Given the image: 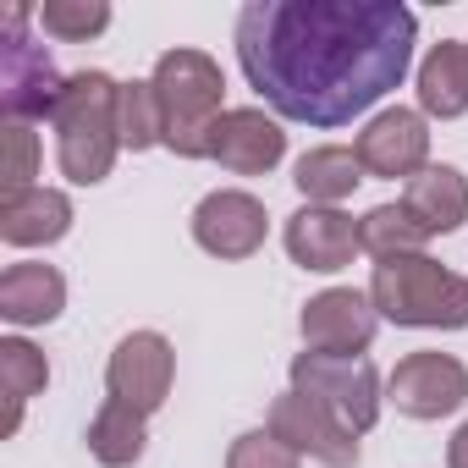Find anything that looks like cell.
Here are the masks:
<instances>
[{
	"label": "cell",
	"instance_id": "obj_1",
	"mask_svg": "<svg viewBox=\"0 0 468 468\" xmlns=\"http://www.w3.org/2000/svg\"><path fill=\"white\" fill-rule=\"evenodd\" d=\"M419 17L397 0H249L231 28L249 89L303 127H347L413 67Z\"/></svg>",
	"mask_w": 468,
	"mask_h": 468
},
{
	"label": "cell",
	"instance_id": "obj_2",
	"mask_svg": "<svg viewBox=\"0 0 468 468\" xmlns=\"http://www.w3.org/2000/svg\"><path fill=\"white\" fill-rule=\"evenodd\" d=\"M122 83L111 72H72L67 78V94L50 116L56 127V165L67 182L78 187H94L111 176L116 165V149H122Z\"/></svg>",
	"mask_w": 468,
	"mask_h": 468
},
{
	"label": "cell",
	"instance_id": "obj_3",
	"mask_svg": "<svg viewBox=\"0 0 468 468\" xmlns=\"http://www.w3.org/2000/svg\"><path fill=\"white\" fill-rule=\"evenodd\" d=\"M369 303L380 320L408 331H463L468 325V282L435 265L430 254L380 260L369 276Z\"/></svg>",
	"mask_w": 468,
	"mask_h": 468
},
{
	"label": "cell",
	"instance_id": "obj_4",
	"mask_svg": "<svg viewBox=\"0 0 468 468\" xmlns=\"http://www.w3.org/2000/svg\"><path fill=\"white\" fill-rule=\"evenodd\" d=\"M154 94L165 116V149L182 160H209V133L226 116V78L204 50H165L154 61Z\"/></svg>",
	"mask_w": 468,
	"mask_h": 468
},
{
	"label": "cell",
	"instance_id": "obj_5",
	"mask_svg": "<svg viewBox=\"0 0 468 468\" xmlns=\"http://www.w3.org/2000/svg\"><path fill=\"white\" fill-rule=\"evenodd\" d=\"M28 6H6V34H0V111L6 122H50L61 94H67V78L56 72L50 50L28 39Z\"/></svg>",
	"mask_w": 468,
	"mask_h": 468
},
{
	"label": "cell",
	"instance_id": "obj_6",
	"mask_svg": "<svg viewBox=\"0 0 468 468\" xmlns=\"http://www.w3.org/2000/svg\"><path fill=\"white\" fill-rule=\"evenodd\" d=\"M292 391L325 402L353 435L375 430L380 419V369L369 358H336V353H298L292 358Z\"/></svg>",
	"mask_w": 468,
	"mask_h": 468
},
{
	"label": "cell",
	"instance_id": "obj_7",
	"mask_svg": "<svg viewBox=\"0 0 468 468\" xmlns=\"http://www.w3.org/2000/svg\"><path fill=\"white\" fill-rule=\"evenodd\" d=\"M171 380H176V353L160 331H133L116 342L111 364H105V391L111 402L133 408L138 419L160 413L165 397H171Z\"/></svg>",
	"mask_w": 468,
	"mask_h": 468
},
{
	"label": "cell",
	"instance_id": "obj_8",
	"mask_svg": "<svg viewBox=\"0 0 468 468\" xmlns=\"http://www.w3.org/2000/svg\"><path fill=\"white\" fill-rule=\"evenodd\" d=\"M276 441H287L298 457H314L325 468H358V435L314 397L303 391H282L271 402V424H265Z\"/></svg>",
	"mask_w": 468,
	"mask_h": 468
},
{
	"label": "cell",
	"instance_id": "obj_9",
	"mask_svg": "<svg viewBox=\"0 0 468 468\" xmlns=\"http://www.w3.org/2000/svg\"><path fill=\"white\" fill-rule=\"evenodd\" d=\"M265 231H271V215L243 187L204 193L193 209V243L215 260H254L265 249Z\"/></svg>",
	"mask_w": 468,
	"mask_h": 468
},
{
	"label": "cell",
	"instance_id": "obj_10",
	"mask_svg": "<svg viewBox=\"0 0 468 468\" xmlns=\"http://www.w3.org/2000/svg\"><path fill=\"white\" fill-rule=\"evenodd\" d=\"M303 347L309 353H336V358H364L375 331H380V314L369 303V292L358 287H325L320 298L303 303Z\"/></svg>",
	"mask_w": 468,
	"mask_h": 468
},
{
	"label": "cell",
	"instance_id": "obj_11",
	"mask_svg": "<svg viewBox=\"0 0 468 468\" xmlns=\"http://www.w3.org/2000/svg\"><path fill=\"white\" fill-rule=\"evenodd\" d=\"M386 402L408 419H446L468 402V369L452 353H408L386 380Z\"/></svg>",
	"mask_w": 468,
	"mask_h": 468
},
{
	"label": "cell",
	"instance_id": "obj_12",
	"mask_svg": "<svg viewBox=\"0 0 468 468\" xmlns=\"http://www.w3.org/2000/svg\"><path fill=\"white\" fill-rule=\"evenodd\" d=\"M282 243L292 254V265L314 271V276H336L353 265V254H364L358 243V220L336 204H303L298 215H287Z\"/></svg>",
	"mask_w": 468,
	"mask_h": 468
},
{
	"label": "cell",
	"instance_id": "obj_13",
	"mask_svg": "<svg viewBox=\"0 0 468 468\" xmlns=\"http://www.w3.org/2000/svg\"><path fill=\"white\" fill-rule=\"evenodd\" d=\"M353 154L364 160L369 176H391V182L402 176V182H413V176L430 165V127H424L419 111L391 105V111H380V116L353 138Z\"/></svg>",
	"mask_w": 468,
	"mask_h": 468
},
{
	"label": "cell",
	"instance_id": "obj_14",
	"mask_svg": "<svg viewBox=\"0 0 468 468\" xmlns=\"http://www.w3.org/2000/svg\"><path fill=\"white\" fill-rule=\"evenodd\" d=\"M287 154V133L276 116H265L260 105H243V111H226L209 133V160L231 176H265L276 171Z\"/></svg>",
	"mask_w": 468,
	"mask_h": 468
},
{
	"label": "cell",
	"instance_id": "obj_15",
	"mask_svg": "<svg viewBox=\"0 0 468 468\" xmlns=\"http://www.w3.org/2000/svg\"><path fill=\"white\" fill-rule=\"evenodd\" d=\"M72 231V198L61 187H28L0 198V238L12 249H50Z\"/></svg>",
	"mask_w": 468,
	"mask_h": 468
},
{
	"label": "cell",
	"instance_id": "obj_16",
	"mask_svg": "<svg viewBox=\"0 0 468 468\" xmlns=\"http://www.w3.org/2000/svg\"><path fill=\"white\" fill-rule=\"evenodd\" d=\"M61 309H67V276L56 265H39V260L6 265V276H0V320L50 325L61 320Z\"/></svg>",
	"mask_w": 468,
	"mask_h": 468
},
{
	"label": "cell",
	"instance_id": "obj_17",
	"mask_svg": "<svg viewBox=\"0 0 468 468\" xmlns=\"http://www.w3.org/2000/svg\"><path fill=\"white\" fill-rule=\"evenodd\" d=\"M402 209L441 238V231H457L468 220V176L457 165H424L408 187H402Z\"/></svg>",
	"mask_w": 468,
	"mask_h": 468
},
{
	"label": "cell",
	"instance_id": "obj_18",
	"mask_svg": "<svg viewBox=\"0 0 468 468\" xmlns=\"http://www.w3.org/2000/svg\"><path fill=\"white\" fill-rule=\"evenodd\" d=\"M463 111H468V45L463 39H441L419 61V116L457 122Z\"/></svg>",
	"mask_w": 468,
	"mask_h": 468
},
{
	"label": "cell",
	"instance_id": "obj_19",
	"mask_svg": "<svg viewBox=\"0 0 468 468\" xmlns=\"http://www.w3.org/2000/svg\"><path fill=\"white\" fill-rule=\"evenodd\" d=\"M369 171H364V160L347 149V144H320V149H309L298 165H292V187L309 198V204H342V198H353V187L364 182Z\"/></svg>",
	"mask_w": 468,
	"mask_h": 468
},
{
	"label": "cell",
	"instance_id": "obj_20",
	"mask_svg": "<svg viewBox=\"0 0 468 468\" xmlns=\"http://www.w3.org/2000/svg\"><path fill=\"white\" fill-rule=\"evenodd\" d=\"M0 386H6V424H0V435H17L28 397L50 386V358L23 336H0Z\"/></svg>",
	"mask_w": 468,
	"mask_h": 468
},
{
	"label": "cell",
	"instance_id": "obj_21",
	"mask_svg": "<svg viewBox=\"0 0 468 468\" xmlns=\"http://www.w3.org/2000/svg\"><path fill=\"white\" fill-rule=\"evenodd\" d=\"M144 446H149V419H138L133 408H122V402L105 397V408H100L94 424H89V452H94V463H105V468H133V463L144 457Z\"/></svg>",
	"mask_w": 468,
	"mask_h": 468
},
{
	"label": "cell",
	"instance_id": "obj_22",
	"mask_svg": "<svg viewBox=\"0 0 468 468\" xmlns=\"http://www.w3.org/2000/svg\"><path fill=\"white\" fill-rule=\"evenodd\" d=\"M358 243H364V254H375V260H397V254H419V249L430 243V231H424L402 204H375V209L358 220Z\"/></svg>",
	"mask_w": 468,
	"mask_h": 468
},
{
	"label": "cell",
	"instance_id": "obj_23",
	"mask_svg": "<svg viewBox=\"0 0 468 468\" xmlns=\"http://www.w3.org/2000/svg\"><path fill=\"white\" fill-rule=\"evenodd\" d=\"M116 116H122V149H154V144H165V116H160V94H154V83L149 78H133V83H122V105H116Z\"/></svg>",
	"mask_w": 468,
	"mask_h": 468
},
{
	"label": "cell",
	"instance_id": "obj_24",
	"mask_svg": "<svg viewBox=\"0 0 468 468\" xmlns=\"http://www.w3.org/2000/svg\"><path fill=\"white\" fill-rule=\"evenodd\" d=\"M34 23L61 45H83V39H100L111 28V6L105 0H45L34 12Z\"/></svg>",
	"mask_w": 468,
	"mask_h": 468
},
{
	"label": "cell",
	"instance_id": "obj_25",
	"mask_svg": "<svg viewBox=\"0 0 468 468\" xmlns=\"http://www.w3.org/2000/svg\"><path fill=\"white\" fill-rule=\"evenodd\" d=\"M226 468H303V457H298L287 441H276L271 430H249V435L231 441Z\"/></svg>",
	"mask_w": 468,
	"mask_h": 468
},
{
	"label": "cell",
	"instance_id": "obj_26",
	"mask_svg": "<svg viewBox=\"0 0 468 468\" xmlns=\"http://www.w3.org/2000/svg\"><path fill=\"white\" fill-rule=\"evenodd\" d=\"M34 176H39V138L28 122H6V198L39 187Z\"/></svg>",
	"mask_w": 468,
	"mask_h": 468
},
{
	"label": "cell",
	"instance_id": "obj_27",
	"mask_svg": "<svg viewBox=\"0 0 468 468\" xmlns=\"http://www.w3.org/2000/svg\"><path fill=\"white\" fill-rule=\"evenodd\" d=\"M446 468H468V424L452 430V441H446Z\"/></svg>",
	"mask_w": 468,
	"mask_h": 468
}]
</instances>
